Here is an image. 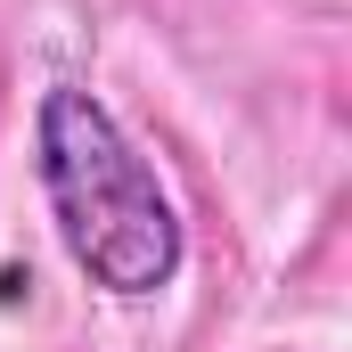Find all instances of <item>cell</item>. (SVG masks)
<instances>
[{
    "label": "cell",
    "mask_w": 352,
    "mask_h": 352,
    "mask_svg": "<svg viewBox=\"0 0 352 352\" xmlns=\"http://www.w3.org/2000/svg\"><path fill=\"white\" fill-rule=\"evenodd\" d=\"M33 164L58 213V238L90 287L107 295H156L180 270V213L156 164L131 148V131L74 82L41 90L33 115Z\"/></svg>",
    "instance_id": "cell-1"
}]
</instances>
